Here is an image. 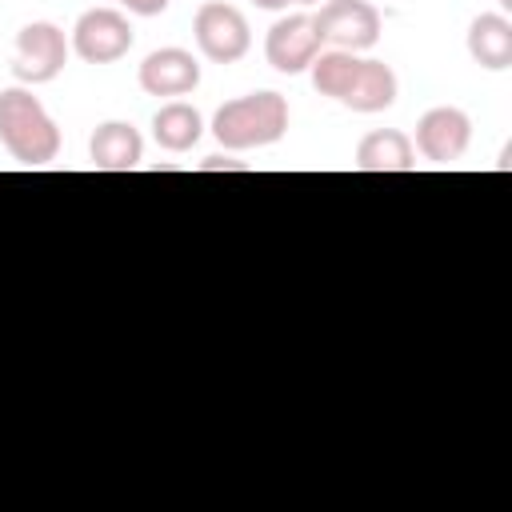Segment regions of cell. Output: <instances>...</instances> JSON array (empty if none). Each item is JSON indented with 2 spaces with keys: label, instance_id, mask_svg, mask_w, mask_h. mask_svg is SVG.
I'll list each match as a JSON object with an SVG mask.
<instances>
[{
  "label": "cell",
  "instance_id": "cell-14",
  "mask_svg": "<svg viewBox=\"0 0 512 512\" xmlns=\"http://www.w3.org/2000/svg\"><path fill=\"white\" fill-rule=\"evenodd\" d=\"M152 136L164 152H188L204 136V116L188 100H168L152 116Z\"/></svg>",
  "mask_w": 512,
  "mask_h": 512
},
{
  "label": "cell",
  "instance_id": "cell-19",
  "mask_svg": "<svg viewBox=\"0 0 512 512\" xmlns=\"http://www.w3.org/2000/svg\"><path fill=\"white\" fill-rule=\"evenodd\" d=\"M500 4V12H512V0H496Z\"/></svg>",
  "mask_w": 512,
  "mask_h": 512
},
{
  "label": "cell",
  "instance_id": "cell-20",
  "mask_svg": "<svg viewBox=\"0 0 512 512\" xmlns=\"http://www.w3.org/2000/svg\"><path fill=\"white\" fill-rule=\"evenodd\" d=\"M292 4H320V0H292Z\"/></svg>",
  "mask_w": 512,
  "mask_h": 512
},
{
  "label": "cell",
  "instance_id": "cell-6",
  "mask_svg": "<svg viewBox=\"0 0 512 512\" xmlns=\"http://www.w3.org/2000/svg\"><path fill=\"white\" fill-rule=\"evenodd\" d=\"M132 40H136V32L120 8H88L72 24L68 44L84 64H112V60L128 56Z\"/></svg>",
  "mask_w": 512,
  "mask_h": 512
},
{
  "label": "cell",
  "instance_id": "cell-10",
  "mask_svg": "<svg viewBox=\"0 0 512 512\" xmlns=\"http://www.w3.org/2000/svg\"><path fill=\"white\" fill-rule=\"evenodd\" d=\"M88 160L96 172H132L144 160V136L128 120H104L88 136Z\"/></svg>",
  "mask_w": 512,
  "mask_h": 512
},
{
  "label": "cell",
  "instance_id": "cell-16",
  "mask_svg": "<svg viewBox=\"0 0 512 512\" xmlns=\"http://www.w3.org/2000/svg\"><path fill=\"white\" fill-rule=\"evenodd\" d=\"M116 4H124L132 16H160V12H168L172 0H116Z\"/></svg>",
  "mask_w": 512,
  "mask_h": 512
},
{
  "label": "cell",
  "instance_id": "cell-5",
  "mask_svg": "<svg viewBox=\"0 0 512 512\" xmlns=\"http://www.w3.org/2000/svg\"><path fill=\"white\" fill-rule=\"evenodd\" d=\"M320 44L344 48V52H364L380 40V8L372 0H328L316 16H312Z\"/></svg>",
  "mask_w": 512,
  "mask_h": 512
},
{
  "label": "cell",
  "instance_id": "cell-8",
  "mask_svg": "<svg viewBox=\"0 0 512 512\" xmlns=\"http://www.w3.org/2000/svg\"><path fill=\"white\" fill-rule=\"evenodd\" d=\"M320 52V32L312 24L308 12H296V16H280L268 36H264V60L284 72V76H296V72H308V64L316 60Z\"/></svg>",
  "mask_w": 512,
  "mask_h": 512
},
{
  "label": "cell",
  "instance_id": "cell-7",
  "mask_svg": "<svg viewBox=\"0 0 512 512\" xmlns=\"http://www.w3.org/2000/svg\"><path fill=\"white\" fill-rule=\"evenodd\" d=\"M468 144H472V120H468L464 108L440 104V108H428L416 120L412 148L432 164H456L468 152Z\"/></svg>",
  "mask_w": 512,
  "mask_h": 512
},
{
  "label": "cell",
  "instance_id": "cell-4",
  "mask_svg": "<svg viewBox=\"0 0 512 512\" xmlns=\"http://www.w3.org/2000/svg\"><path fill=\"white\" fill-rule=\"evenodd\" d=\"M68 40L52 20H32L16 32L12 44V76L20 84H48L68 64Z\"/></svg>",
  "mask_w": 512,
  "mask_h": 512
},
{
  "label": "cell",
  "instance_id": "cell-15",
  "mask_svg": "<svg viewBox=\"0 0 512 512\" xmlns=\"http://www.w3.org/2000/svg\"><path fill=\"white\" fill-rule=\"evenodd\" d=\"M356 68H360V56H356V52H344V48L316 52V60L308 64L312 88H316L320 96H328V100L340 104L344 92H348V84H352V76H356Z\"/></svg>",
  "mask_w": 512,
  "mask_h": 512
},
{
  "label": "cell",
  "instance_id": "cell-12",
  "mask_svg": "<svg viewBox=\"0 0 512 512\" xmlns=\"http://www.w3.org/2000/svg\"><path fill=\"white\" fill-rule=\"evenodd\" d=\"M468 56L488 72L512 68V20L504 12H480L468 24Z\"/></svg>",
  "mask_w": 512,
  "mask_h": 512
},
{
  "label": "cell",
  "instance_id": "cell-2",
  "mask_svg": "<svg viewBox=\"0 0 512 512\" xmlns=\"http://www.w3.org/2000/svg\"><path fill=\"white\" fill-rule=\"evenodd\" d=\"M288 132V100L280 92H248L216 108L212 136L228 152L268 148Z\"/></svg>",
  "mask_w": 512,
  "mask_h": 512
},
{
  "label": "cell",
  "instance_id": "cell-11",
  "mask_svg": "<svg viewBox=\"0 0 512 512\" xmlns=\"http://www.w3.org/2000/svg\"><path fill=\"white\" fill-rule=\"evenodd\" d=\"M356 172H412L416 148L400 128H376L356 144Z\"/></svg>",
  "mask_w": 512,
  "mask_h": 512
},
{
  "label": "cell",
  "instance_id": "cell-17",
  "mask_svg": "<svg viewBox=\"0 0 512 512\" xmlns=\"http://www.w3.org/2000/svg\"><path fill=\"white\" fill-rule=\"evenodd\" d=\"M244 172V164L240 160H232V156H208L204 164H200V172Z\"/></svg>",
  "mask_w": 512,
  "mask_h": 512
},
{
  "label": "cell",
  "instance_id": "cell-1",
  "mask_svg": "<svg viewBox=\"0 0 512 512\" xmlns=\"http://www.w3.org/2000/svg\"><path fill=\"white\" fill-rule=\"evenodd\" d=\"M0 144L24 168L52 164L56 152H60V128H56V120L20 84L0 92Z\"/></svg>",
  "mask_w": 512,
  "mask_h": 512
},
{
  "label": "cell",
  "instance_id": "cell-13",
  "mask_svg": "<svg viewBox=\"0 0 512 512\" xmlns=\"http://www.w3.org/2000/svg\"><path fill=\"white\" fill-rule=\"evenodd\" d=\"M396 92H400V80H396V72L384 60H360V68H356V76H352V84H348L340 104L352 108V112L372 116V112L392 108Z\"/></svg>",
  "mask_w": 512,
  "mask_h": 512
},
{
  "label": "cell",
  "instance_id": "cell-18",
  "mask_svg": "<svg viewBox=\"0 0 512 512\" xmlns=\"http://www.w3.org/2000/svg\"><path fill=\"white\" fill-rule=\"evenodd\" d=\"M256 8H264V12H280V8H288L292 0H252Z\"/></svg>",
  "mask_w": 512,
  "mask_h": 512
},
{
  "label": "cell",
  "instance_id": "cell-3",
  "mask_svg": "<svg viewBox=\"0 0 512 512\" xmlns=\"http://www.w3.org/2000/svg\"><path fill=\"white\" fill-rule=\"evenodd\" d=\"M192 36H196V48L204 60L212 64H236L248 56L252 48V28H248V16L236 8V4H224V0H204L192 16Z\"/></svg>",
  "mask_w": 512,
  "mask_h": 512
},
{
  "label": "cell",
  "instance_id": "cell-9",
  "mask_svg": "<svg viewBox=\"0 0 512 512\" xmlns=\"http://www.w3.org/2000/svg\"><path fill=\"white\" fill-rule=\"evenodd\" d=\"M136 80H140V88L148 96L180 100V96L196 92V84H200V56L188 52V48H156V52H148L140 60Z\"/></svg>",
  "mask_w": 512,
  "mask_h": 512
}]
</instances>
